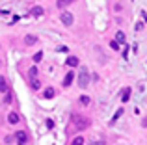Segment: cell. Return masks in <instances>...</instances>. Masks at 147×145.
Instances as JSON below:
<instances>
[{"instance_id":"1","label":"cell","mask_w":147,"mask_h":145,"mask_svg":"<svg viewBox=\"0 0 147 145\" xmlns=\"http://www.w3.org/2000/svg\"><path fill=\"white\" fill-rule=\"evenodd\" d=\"M73 123H75V127L78 130H84V128H88L91 125V121L86 115H82V113H76V115H73Z\"/></svg>"},{"instance_id":"2","label":"cell","mask_w":147,"mask_h":145,"mask_svg":"<svg viewBox=\"0 0 147 145\" xmlns=\"http://www.w3.org/2000/svg\"><path fill=\"white\" fill-rule=\"evenodd\" d=\"M90 80H91L90 71H88L86 67H82V69H80V72H78V86L82 87V89H86L88 84H90Z\"/></svg>"},{"instance_id":"3","label":"cell","mask_w":147,"mask_h":145,"mask_svg":"<svg viewBox=\"0 0 147 145\" xmlns=\"http://www.w3.org/2000/svg\"><path fill=\"white\" fill-rule=\"evenodd\" d=\"M60 19H61V22H63L65 26H73V22H75L73 13H69V11H61V13H60Z\"/></svg>"},{"instance_id":"4","label":"cell","mask_w":147,"mask_h":145,"mask_svg":"<svg viewBox=\"0 0 147 145\" xmlns=\"http://www.w3.org/2000/svg\"><path fill=\"white\" fill-rule=\"evenodd\" d=\"M15 142H17V145H26L28 143V134H26L24 130L15 132Z\"/></svg>"},{"instance_id":"5","label":"cell","mask_w":147,"mask_h":145,"mask_svg":"<svg viewBox=\"0 0 147 145\" xmlns=\"http://www.w3.org/2000/svg\"><path fill=\"white\" fill-rule=\"evenodd\" d=\"M43 13H45V11H43V7H41V6H34L32 9H30V15H32V17H41Z\"/></svg>"},{"instance_id":"6","label":"cell","mask_w":147,"mask_h":145,"mask_svg":"<svg viewBox=\"0 0 147 145\" xmlns=\"http://www.w3.org/2000/svg\"><path fill=\"white\" fill-rule=\"evenodd\" d=\"M73 80H75V75H73V72H67L65 78H63V87H69L73 84Z\"/></svg>"},{"instance_id":"7","label":"cell","mask_w":147,"mask_h":145,"mask_svg":"<svg viewBox=\"0 0 147 145\" xmlns=\"http://www.w3.org/2000/svg\"><path fill=\"white\" fill-rule=\"evenodd\" d=\"M0 91H2V93H7V91H9V86H7V80L4 78V76H0Z\"/></svg>"},{"instance_id":"8","label":"cell","mask_w":147,"mask_h":145,"mask_svg":"<svg viewBox=\"0 0 147 145\" xmlns=\"http://www.w3.org/2000/svg\"><path fill=\"white\" fill-rule=\"evenodd\" d=\"M7 121H9V123H11V125H17V123H19V121H21V119H19V113H15V112H11V113H9V115H7Z\"/></svg>"},{"instance_id":"9","label":"cell","mask_w":147,"mask_h":145,"mask_svg":"<svg viewBox=\"0 0 147 145\" xmlns=\"http://www.w3.org/2000/svg\"><path fill=\"white\" fill-rule=\"evenodd\" d=\"M54 95H56V91H54V87H47V89L43 91V97H45V99H52Z\"/></svg>"},{"instance_id":"10","label":"cell","mask_w":147,"mask_h":145,"mask_svg":"<svg viewBox=\"0 0 147 145\" xmlns=\"http://www.w3.org/2000/svg\"><path fill=\"white\" fill-rule=\"evenodd\" d=\"M30 87H32L34 91H37V89L41 87V82H39L37 78H32V80H30Z\"/></svg>"},{"instance_id":"11","label":"cell","mask_w":147,"mask_h":145,"mask_svg":"<svg viewBox=\"0 0 147 145\" xmlns=\"http://www.w3.org/2000/svg\"><path fill=\"white\" fill-rule=\"evenodd\" d=\"M24 43L28 45V47H30V45H36V43H37V37H36V36H26V37H24Z\"/></svg>"},{"instance_id":"12","label":"cell","mask_w":147,"mask_h":145,"mask_svg":"<svg viewBox=\"0 0 147 145\" xmlns=\"http://www.w3.org/2000/svg\"><path fill=\"white\" fill-rule=\"evenodd\" d=\"M75 0H56V6L58 7H67L69 4H73Z\"/></svg>"},{"instance_id":"13","label":"cell","mask_w":147,"mask_h":145,"mask_svg":"<svg viewBox=\"0 0 147 145\" xmlns=\"http://www.w3.org/2000/svg\"><path fill=\"white\" fill-rule=\"evenodd\" d=\"M129 97H130V87H125V89H123V93H121V101L127 102V101H129Z\"/></svg>"},{"instance_id":"14","label":"cell","mask_w":147,"mask_h":145,"mask_svg":"<svg viewBox=\"0 0 147 145\" xmlns=\"http://www.w3.org/2000/svg\"><path fill=\"white\" fill-rule=\"evenodd\" d=\"M67 65L69 67H76V65H78V58H75V56L67 58Z\"/></svg>"},{"instance_id":"15","label":"cell","mask_w":147,"mask_h":145,"mask_svg":"<svg viewBox=\"0 0 147 145\" xmlns=\"http://www.w3.org/2000/svg\"><path fill=\"white\" fill-rule=\"evenodd\" d=\"M28 76H30V80H32V78H37V67H30Z\"/></svg>"},{"instance_id":"16","label":"cell","mask_w":147,"mask_h":145,"mask_svg":"<svg viewBox=\"0 0 147 145\" xmlns=\"http://www.w3.org/2000/svg\"><path fill=\"white\" fill-rule=\"evenodd\" d=\"M71 145H84V138L82 136H76V138L71 142Z\"/></svg>"},{"instance_id":"17","label":"cell","mask_w":147,"mask_h":145,"mask_svg":"<svg viewBox=\"0 0 147 145\" xmlns=\"http://www.w3.org/2000/svg\"><path fill=\"white\" fill-rule=\"evenodd\" d=\"M115 41H117V43H123V41H125V34L117 32V34H115Z\"/></svg>"},{"instance_id":"18","label":"cell","mask_w":147,"mask_h":145,"mask_svg":"<svg viewBox=\"0 0 147 145\" xmlns=\"http://www.w3.org/2000/svg\"><path fill=\"white\" fill-rule=\"evenodd\" d=\"M80 102H82L84 106H88V104H90V97H86V95H82V97H80Z\"/></svg>"},{"instance_id":"19","label":"cell","mask_w":147,"mask_h":145,"mask_svg":"<svg viewBox=\"0 0 147 145\" xmlns=\"http://www.w3.org/2000/svg\"><path fill=\"white\" fill-rule=\"evenodd\" d=\"M41 60H43V52H37V54L34 56V62L37 63V62H41Z\"/></svg>"},{"instance_id":"20","label":"cell","mask_w":147,"mask_h":145,"mask_svg":"<svg viewBox=\"0 0 147 145\" xmlns=\"http://www.w3.org/2000/svg\"><path fill=\"white\" fill-rule=\"evenodd\" d=\"M121 115H123V110H117V112H115V113H114V121H115V119H117V117H121Z\"/></svg>"},{"instance_id":"21","label":"cell","mask_w":147,"mask_h":145,"mask_svg":"<svg viewBox=\"0 0 147 145\" xmlns=\"http://www.w3.org/2000/svg\"><path fill=\"white\" fill-rule=\"evenodd\" d=\"M112 48H115V50L119 48V43H117V41H112Z\"/></svg>"},{"instance_id":"22","label":"cell","mask_w":147,"mask_h":145,"mask_svg":"<svg viewBox=\"0 0 147 145\" xmlns=\"http://www.w3.org/2000/svg\"><path fill=\"white\" fill-rule=\"evenodd\" d=\"M9 101H11V93H6V104H7Z\"/></svg>"},{"instance_id":"23","label":"cell","mask_w":147,"mask_h":145,"mask_svg":"<svg viewBox=\"0 0 147 145\" xmlns=\"http://www.w3.org/2000/svg\"><path fill=\"white\" fill-rule=\"evenodd\" d=\"M90 145H104V142H91Z\"/></svg>"},{"instance_id":"24","label":"cell","mask_w":147,"mask_h":145,"mask_svg":"<svg viewBox=\"0 0 147 145\" xmlns=\"http://www.w3.org/2000/svg\"><path fill=\"white\" fill-rule=\"evenodd\" d=\"M142 125H144V127H147V117H145L144 121H142Z\"/></svg>"}]
</instances>
